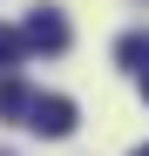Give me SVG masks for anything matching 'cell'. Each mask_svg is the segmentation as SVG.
Returning a JSON list of instances; mask_svg holds the SVG:
<instances>
[{"label":"cell","instance_id":"cell-1","mask_svg":"<svg viewBox=\"0 0 149 156\" xmlns=\"http://www.w3.org/2000/svg\"><path fill=\"white\" fill-rule=\"evenodd\" d=\"M20 34H27V48H41V55H61L68 48V20H61V7H34L20 20Z\"/></svg>","mask_w":149,"mask_h":156},{"label":"cell","instance_id":"cell-2","mask_svg":"<svg viewBox=\"0 0 149 156\" xmlns=\"http://www.w3.org/2000/svg\"><path fill=\"white\" fill-rule=\"evenodd\" d=\"M27 129H34V136H74V102L68 95H34V115H27Z\"/></svg>","mask_w":149,"mask_h":156},{"label":"cell","instance_id":"cell-3","mask_svg":"<svg viewBox=\"0 0 149 156\" xmlns=\"http://www.w3.org/2000/svg\"><path fill=\"white\" fill-rule=\"evenodd\" d=\"M0 115H7V122L34 115V95H27V82H20V75H0Z\"/></svg>","mask_w":149,"mask_h":156},{"label":"cell","instance_id":"cell-4","mask_svg":"<svg viewBox=\"0 0 149 156\" xmlns=\"http://www.w3.org/2000/svg\"><path fill=\"white\" fill-rule=\"evenodd\" d=\"M20 55H27V34H20V27H0V75H7Z\"/></svg>","mask_w":149,"mask_h":156},{"label":"cell","instance_id":"cell-5","mask_svg":"<svg viewBox=\"0 0 149 156\" xmlns=\"http://www.w3.org/2000/svg\"><path fill=\"white\" fill-rule=\"evenodd\" d=\"M142 95H149V68H142Z\"/></svg>","mask_w":149,"mask_h":156},{"label":"cell","instance_id":"cell-6","mask_svg":"<svg viewBox=\"0 0 149 156\" xmlns=\"http://www.w3.org/2000/svg\"><path fill=\"white\" fill-rule=\"evenodd\" d=\"M136 156H149V149H136Z\"/></svg>","mask_w":149,"mask_h":156},{"label":"cell","instance_id":"cell-7","mask_svg":"<svg viewBox=\"0 0 149 156\" xmlns=\"http://www.w3.org/2000/svg\"><path fill=\"white\" fill-rule=\"evenodd\" d=\"M0 156H7V149H0Z\"/></svg>","mask_w":149,"mask_h":156}]
</instances>
